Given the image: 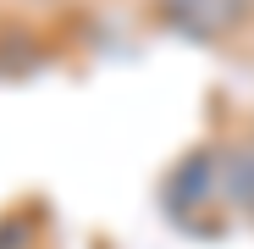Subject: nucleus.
I'll return each mask as SVG.
<instances>
[{"label":"nucleus","mask_w":254,"mask_h":249,"mask_svg":"<svg viewBox=\"0 0 254 249\" xmlns=\"http://www.w3.org/2000/svg\"><path fill=\"white\" fill-rule=\"evenodd\" d=\"M221 188H227L238 205H249V211H254V150H238V155H227Z\"/></svg>","instance_id":"f03ea898"},{"label":"nucleus","mask_w":254,"mask_h":249,"mask_svg":"<svg viewBox=\"0 0 254 249\" xmlns=\"http://www.w3.org/2000/svg\"><path fill=\"white\" fill-rule=\"evenodd\" d=\"M160 17L188 39H216L243 17V0H160Z\"/></svg>","instance_id":"f257e3e1"},{"label":"nucleus","mask_w":254,"mask_h":249,"mask_svg":"<svg viewBox=\"0 0 254 249\" xmlns=\"http://www.w3.org/2000/svg\"><path fill=\"white\" fill-rule=\"evenodd\" d=\"M204 183H210V155H193L183 172H177L172 194H177V199H183V194H193V199H199V194H204Z\"/></svg>","instance_id":"7ed1b4c3"}]
</instances>
